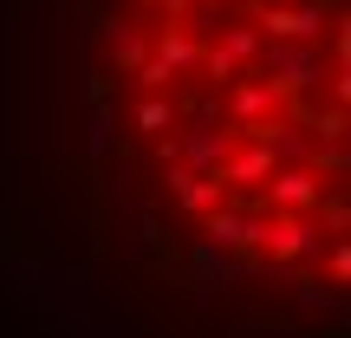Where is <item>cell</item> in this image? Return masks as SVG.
Returning a JSON list of instances; mask_svg holds the SVG:
<instances>
[{
    "mask_svg": "<svg viewBox=\"0 0 351 338\" xmlns=\"http://www.w3.org/2000/svg\"><path fill=\"white\" fill-rule=\"evenodd\" d=\"M104 52H111L124 72H137L143 59H150V33H137V26H111V39H104Z\"/></svg>",
    "mask_w": 351,
    "mask_h": 338,
    "instance_id": "obj_1",
    "label": "cell"
},
{
    "mask_svg": "<svg viewBox=\"0 0 351 338\" xmlns=\"http://www.w3.org/2000/svg\"><path fill=\"white\" fill-rule=\"evenodd\" d=\"M137 130H143V137H169V130H176V98H169V91H156V98L137 104Z\"/></svg>",
    "mask_w": 351,
    "mask_h": 338,
    "instance_id": "obj_2",
    "label": "cell"
}]
</instances>
